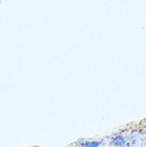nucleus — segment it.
Returning a JSON list of instances; mask_svg holds the SVG:
<instances>
[{"mask_svg": "<svg viewBox=\"0 0 146 147\" xmlns=\"http://www.w3.org/2000/svg\"><path fill=\"white\" fill-rule=\"evenodd\" d=\"M100 142H97V141H95V142H84L82 145L83 146H88V147H97L100 145Z\"/></svg>", "mask_w": 146, "mask_h": 147, "instance_id": "nucleus-2", "label": "nucleus"}, {"mask_svg": "<svg viewBox=\"0 0 146 147\" xmlns=\"http://www.w3.org/2000/svg\"><path fill=\"white\" fill-rule=\"evenodd\" d=\"M126 144V140L123 136H117L114 139H112V141L110 142L111 146H124Z\"/></svg>", "mask_w": 146, "mask_h": 147, "instance_id": "nucleus-1", "label": "nucleus"}, {"mask_svg": "<svg viewBox=\"0 0 146 147\" xmlns=\"http://www.w3.org/2000/svg\"><path fill=\"white\" fill-rule=\"evenodd\" d=\"M142 143H143V145H146V139H144V140L142 141Z\"/></svg>", "mask_w": 146, "mask_h": 147, "instance_id": "nucleus-3", "label": "nucleus"}]
</instances>
